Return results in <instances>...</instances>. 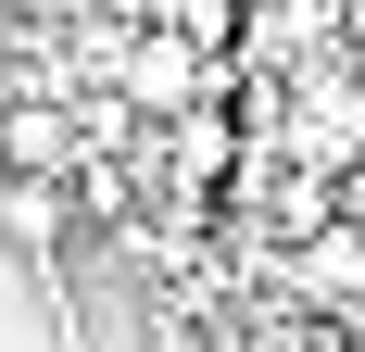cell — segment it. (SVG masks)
Listing matches in <instances>:
<instances>
[{"label":"cell","mask_w":365,"mask_h":352,"mask_svg":"<svg viewBox=\"0 0 365 352\" xmlns=\"http://www.w3.org/2000/svg\"><path fill=\"white\" fill-rule=\"evenodd\" d=\"M76 164H88V151H76V126L51 101H13V113H0V176H76Z\"/></svg>","instance_id":"cell-3"},{"label":"cell","mask_w":365,"mask_h":352,"mask_svg":"<svg viewBox=\"0 0 365 352\" xmlns=\"http://www.w3.org/2000/svg\"><path fill=\"white\" fill-rule=\"evenodd\" d=\"M0 252H26V264L76 252V189L63 176H0Z\"/></svg>","instance_id":"cell-2"},{"label":"cell","mask_w":365,"mask_h":352,"mask_svg":"<svg viewBox=\"0 0 365 352\" xmlns=\"http://www.w3.org/2000/svg\"><path fill=\"white\" fill-rule=\"evenodd\" d=\"M51 13H113V0H51Z\"/></svg>","instance_id":"cell-5"},{"label":"cell","mask_w":365,"mask_h":352,"mask_svg":"<svg viewBox=\"0 0 365 352\" xmlns=\"http://www.w3.org/2000/svg\"><path fill=\"white\" fill-rule=\"evenodd\" d=\"M113 88L139 113H189L202 88H215V63L189 51V38H113Z\"/></svg>","instance_id":"cell-1"},{"label":"cell","mask_w":365,"mask_h":352,"mask_svg":"<svg viewBox=\"0 0 365 352\" xmlns=\"http://www.w3.org/2000/svg\"><path fill=\"white\" fill-rule=\"evenodd\" d=\"M290 277L315 289V302H365V227H315Z\"/></svg>","instance_id":"cell-4"}]
</instances>
